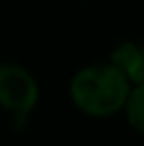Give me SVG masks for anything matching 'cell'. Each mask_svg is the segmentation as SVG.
Returning <instances> with one entry per match:
<instances>
[{"instance_id":"obj_4","label":"cell","mask_w":144,"mask_h":146,"mask_svg":"<svg viewBox=\"0 0 144 146\" xmlns=\"http://www.w3.org/2000/svg\"><path fill=\"white\" fill-rule=\"evenodd\" d=\"M127 121L133 129L144 133V85H133L125 104Z\"/></svg>"},{"instance_id":"obj_2","label":"cell","mask_w":144,"mask_h":146,"mask_svg":"<svg viewBox=\"0 0 144 146\" xmlns=\"http://www.w3.org/2000/svg\"><path fill=\"white\" fill-rule=\"evenodd\" d=\"M38 102V85L19 64H0V106L23 119Z\"/></svg>"},{"instance_id":"obj_1","label":"cell","mask_w":144,"mask_h":146,"mask_svg":"<svg viewBox=\"0 0 144 146\" xmlns=\"http://www.w3.org/2000/svg\"><path fill=\"white\" fill-rule=\"evenodd\" d=\"M131 83L115 64H93L78 70L70 80V98L89 117H110L125 108Z\"/></svg>"},{"instance_id":"obj_3","label":"cell","mask_w":144,"mask_h":146,"mask_svg":"<svg viewBox=\"0 0 144 146\" xmlns=\"http://www.w3.org/2000/svg\"><path fill=\"white\" fill-rule=\"evenodd\" d=\"M112 64L129 78L133 85H144V47L123 42L112 51Z\"/></svg>"}]
</instances>
